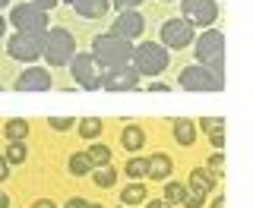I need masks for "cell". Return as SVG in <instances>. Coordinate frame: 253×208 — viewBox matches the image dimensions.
<instances>
[{
  "label": "cell",
  "instance_id": "obj_23",
  "mask_svg": "<svg viewBox=\"0 0 253 208\" xmlns=\"http://www.w3.org/2000/svg\"><path fill=\"white\" fill-rule=\"evenodd\" d=\"M76 133L83 136V139H98L101 136V120L98 117H83L76 123Z\"/></svg>",
  "mask_w": 253,
  "mask_h": 208
},
{
  "label": "cell",
  "instance_id": "obj_21",
  "mask_svg": "<svg viewBox=\"0 0 253 208\" xmlns=\"http://www.w3.org/2000/svg\"><path fill=\"white\" fill-rule=\"evenodd\" d=\"M89 177H92V183H95L98 189H111V186H114V177H117V173H114V167H111V164H101V167H92Z\"/></svg>",
  "mask_w": 253,
  "mask_h": 208
},
{
  "label": "cell",
  "instance_id": "obj_17",
  "mask_svg": "<svg viewBox=\"0 0 253 208\" xmlns=\"http://www.w3.org/2000/svg\"><path fill=\"white\" fill-rule=\"evenodd\" d=\"M171 136H174L177 145H193V142H196V123L187 120V117H177L171 123Z\"/></svg>",
  "mask_w": 253,
  "mask_h": 208
},
{
  "label": "cell",
  "instance_id": "obj_26",
  "mask_svg": "<svg viewBox=\"0 0 253 208\" xmlns=\"http://www.w3.org/2000/svg\"><path fill=\"white\" fill-rule=\"evenodd\" d=\"M146 164H149V158H130V161H126V167H124V171H126V177H130V180H142V177H146Z\"/></svg>",
  "mask_w": 253,
  "mask_h": 208
},
{
  "label": "cell",
  "instance_id": "obj_34",
  "mask_svg": "<svg viewBox=\"0 0 253 208\" xmlns=\"http://www.w3.org/2000/svg\"><path fill=\"white\" fill-rule=\"evenodd\" d=\"M29 3H35L38 10H44V13H47V10H54V6H57L60 0H29Z\"/></svg>",
  "mask_w": 253,
  "mask_h": 208
},
{
  "label": "cell",
  "instance_id": "obj_44",
  "mask_svg": "<svg viewBox=\"0 0 253 208\" xmlns=\"http://www.w3.org/2000/svg\"><path fill=\"white\" fill-rule=\"evenodd\" d=\"M89 208H101V205H98V202H89Z\"/></svg>",
  "mask_w": 253,
  "mask_h": 208
},
{
  "label": "cell",
  "instance_id": "obj_38",
  "mask_svg": "<svg viewBox=\"0 0 253 208\" xmlns=\"http://www.w3.org/2000/svg\"><path fill=\"white\" fill-rule=\"evenodd\" d=\"M146 208H168V202H165V199H152Z\"/></svg>",
  "mask_w": 253,
  "mask_h": 208
},
{
  "label": "cell",
  "instance_id": "obj_5",
  "mask_svg": "<svg viewBox=\"0 0 253 208\" xmlns=\"http://www.w3.org/2000/svg\"><path fill=\"white\" fill-rule=\"evenodd\" d=\"M177 85L184 92H221L225 89V76H215L209 67H203V63H190V67L180 69Z\"/></svg>",
  "mask_w": 253,
  "mask_h": 208
},
{
  "label": "cell",
  "instance_id": "obj_1",
  "mask_svg": "<svg viewBox=\"0 0 253 208\" xmlns=\"http://www.w3.org/2000/svg\"><path fill=\"white\" fill-rule=\"evenodd\" d=\"M92 57L101 69H117V67H126L133 57V41L114 35V32H105V35H95L92 41Z\"/></svg>",
  "mask_w": 253,
  "mask_h": 208
},
{
  "label": "cell",
  "instance_id": "obj_14",
  "mask_svg": "<svg viewBox=\"0 0 253 208\" xmlns=\"http://www.w3.org/2000/svg\"><path fill=\"white\" fill-rule=\"evenodd\" d=\"M171 171H174V164H171V158L165 155V151H155V155L149 158V164H146V177L149 180H158V183L168 180Z\"/></svg>",
  "mask_w": 253,
  "mask_h": 208
},
{
  "label": "cell",
  "instance_id": "obj_36",
  "mask_svg": "<svg viewBox=\"0 0 253 208\" xmlns=\"http://www.w3.org/2000/svg\"><path fill=\"white\" fill-rule=\"evenodd\" d=\"M6 177H10V164H6V158L0 155V183H3Z\"/></svg>",
  "mask_w": 253,
  "mask_h": 208
},
{
  "label": "cell",
  "instance_id": "obj_37",
  "mask_svg": "<svg viewBox=\"0 0 253 208\" xmlns=\"http://www.w3.org/2000/svg\"><path fill=\"white\" fill-rule=\"evenodd\" d=\"M32 208H57V205H54V202H51V199H38V202H35V205H32Z\"/></svg>",
  "mask_w": 253,
  "mask_h": 208
},
{
  "label": "cell",
  "instance_id": "obj_24",
  "mask_svg": "<svg viewBox=\"0 0 253 208\" xmlns=\"http://www.w3.org/2000/svg\"><path fill=\"white\" fill-rule=\"evenodd\" d=\"M184 196H187V186H184V183L165 180V202H168V205H184Z\"/></svg>",
  "mask_w": 253,
  "mask_h": 208
},
{
  "label": "cell",
  "instance_id": "obj_40",
  "mask_svg": "<svg viewBox=\"0 0 253 208\" xmlns=\"http://www.w3.org/2000/svg\"><path fill=\"white\" fill-rule=\"evenodd\" d=\"M6 29H10V22H6V19H3V13H0V38L6 35Z\"/></svg>",
  "mask_w": 253,
  "mask_h": 208
},
{
  "label": "cell",
  "instance_id": "obj_45",
  "mask_svg": "<svg viewBox=\"0 0 253 208\" xmlns=\"http://www.w3.org/2000/svg\"><path fill=\"white\" fill-rule=\"evenodd\" d=\"M117 208H126V205H117Z\"/></svg>",
  "mask_w": 253,
  "mask_h": 208
},
{
  "label": "cell",
  "instance_id": "obj_30",
  "mask_svg": "<svg viewBox=\"0 0 253 208\" xmlns=\"http://www.w3.org/2000/svg\"><path fill=\"white\" fill-rule=\"evenodd\" d=\"M209 171L215 173V177L221 180V171H225V155H221V148L212 151V158H209Z\"/></svg>",
  "mask_w": 253,
  "mask_h": 208
},
{
  "label": "cell",
  "instance_id": "obj_4",
  "mask_svg": "<svg viewBox=\"0 0 253 208\" xmlns=\"http://www.w3.org/2000/svg\"><path fill=\"white\" fill-rule=\"evenodd\" d=\"M171 63V54L168 47H162L158 41H142L133 47V57H130V67L136 69L139 76H158L165 73Z\"/></svg>",
  "mask_w": 253,
  "mask_h": 208
},
{
  "label": "cell",
  "instance_id": "obj_12",
  "mask_svg": "<svg viewBox=\"0 0 253 208\" xmlns=\"http://www.w3.org/2000/svg\"><path fill=\"white\" fill-rule=\"evenodd\" d=\"M54 89V79L51 69L44 67H26L16 79V92H51Z\"/></svg>",
  "mask_w": 253,
  "mask_h": 208
},
{
  "label": "cell",
  "instance_id": "obj_6",
  "mask_svg": "<svg viewBox=\"0 0 253 208\" xmlns=\"http://www.w3.org/2000/svg\"><path fill=\"white\" fill-rule=\"evenodd\" d=\"M42 47H44V32H13L6 38V54L26 67L42 57Z\"/></svg>",
  "mask_w": 253,
  "mask_h": 208
},
{
  "label": "cell",
  "instance_id": "obj_20",
  "mask_svg": "<svg viewBox=\"0 0 253 208\" xmlns=\"http://www.w3.org/2000/svg\"><path fill=\"white\" fill-rule=\"evenodd\" d=\"M3 136L10 142H26L29 139V123L22 117H13V120H6V126H3Z\"/></svg>",
  "mask_w": 253,
  "mask_h": 208
},
{
  "label": "cell",
  "instance_id": "obj_41",
  "mask_svg": "<svg viewBox=\"0 0 253 208\" xmlns=\"http://www.w3.org/2000/svg\"><path fill=\"white\" fill-rule=\"evenodd\" d=\"M0 208H10V196H6L3 189H0Z\"/></svg>",
  "mask_w": 253,
  "mask_h": 208
},
{
  "label": "cell",
  "instance_id": "obj_7",
  "mask_svg": "<svg viewBox=\"0 0 253 208\" xmlns=\"http://www.w3.org/2000/svg\"><path fill=\"white\" fill-rule=\"evenodd\" d=\"M180 19L190 29H209L218 19V3L215 0H180Z\"/></svg>",
  "mask_w": 253,
  "mask_h": 208
},
{
  "label": "cell",
  "instance_id": "obj_18",
  "mask_svg": "<svg viewBox=\"0 0 253 208\" xmlns=\"http://www.w3.org/2000/svg\"><path fill=\"white\" fill-rule=\"evenodd\" d=\"M121 145L126 151H139L142 145H146V130H142V126H126V130L121 133Z\"/></svg>",
  "mask_w": 253,
  "mask_h": 208
},
{
  "label": "cell",
  "instance_id": "obj_2",
  "mask_svg": "<svg viewBox=\"0 0 253 208\" xmlns=\"http://www.w3.org/2000/svg\"><path fill=\"white\" fill-rule=\"evenodd\" d=\"M42 57L51 67H70V60L76 57V38L70 29H44V47Z\"/></svg>",
  "mask_w": 253,
  "mask_h": 208
},
{
  "label": "cell",
  "instance_id": "obj_35",
  "mask_svg": "<svg viewBox=\"0 0 253 208\" xmlns=\"http://www.w3.org/2000/svg\"><path fill=\"white\" fill-rule=\"evenodd\" d=\"M209 142H212V148H225V133H212Z\"/></svg>",
  "mask_w": 253,
  "mask_h": 208
},
{
  "label": "cell",
  "instance_id": "obj_33",
  "mask_svg": "<svg viewBox=\"0 0 253 208\" xmlns=\"http://www.w3.org/2000/svg\"><path fill=\"white\" fill-rule=\"evenodd\" d=\"M63 208H89V199L73 196V199H67V205H63Z\"/></svg>",
  "mask_w": 253,
  "mask_h": 208
},
{
  "label": "cell",
  "instance_id": "obj_25",
  "mask_svg": "<svg viewBox=\"0 0 253 208\" xmlns=\"http://www.w3.org/2000/svg\"><path fill=\"white\" fill-rule=\"evenodd\" d=\"M3 158H6V164H26V158H29L26 142H10L6 151H3Z\"/></svg>",
  "mask_w": 253,
  "mask_h": 208
},
{
  "label": "cell",
  "instance_id": "obj_27",
  "mask_svg": "<svg viewBox=\"0 0 253 208\" xmlns=\"http://www.w3.org/2000/svg\"><path fill=\"white\" fill-rule=\"evenodd\" d=\"M89 161H92V167H101V164H111V148L108 145H92L89 151Z\"/></svg>",
  "mask_w": 253,
  "mask_h": 208
},
{
  "label": "cell",
  "instance_id": "obj_48",
  "mask_svg": "<svg viewBox=\"0 0 253 208\" xmlns=\"http://www.w3.org/2000/svg\"><path fill=\"white\" fill-rule=\"evenodd\" d=\"M168 3H174V0H168Z\"/></svg>",
  "mask_w": 253,
  "mask_h": 208
},
{
  "label": "cell",
  "instance_id": "obj_16",
  "mask_svg": "<svg viewBox=\"0 0 253 208\" xmlns=\"http://www.w3.org/2000/svg\"><path fill=\"white\" fill-rule=\"evenodd\" d=\"M215 183H218V177L209 171V167H193V171H190V189H196V193L209 196L212 189H215Z\"/></svg>",
  "mask_w": 253,
  "mask_h": 208
},
{
  "label": "cell",
  "instance_id": "obj_9",
  "mask_svg": "<svg viewBox=\"0 0 253 208\" xmlns=\"http://www.w3.org/2000/svg\"><path fill=\"white\" fill-rule=\"evenodd\" d=\"M70 73H73L79 89H85V92L101 89V73H98V63H95L92 54H76L70 60Z\"/></svg>",
  "mask_w": 253,
  "mask_h": 208
},
{
  "label": "cell",
  "instance_id": "obj_13",
  "mask_svg": "<svg viewBox=\"0 0 253 208\" xmlns=\"http://www.w3.org/2000/svg\"><path fill=\"white\" fill-rule=\"evenodd\" d=\"M111 32H114V35H121V38H126V41H136L142 32H146V16H142L139 10H124L114 19Z\"/></svg>",
  "mask_w": 253,
  "mask_h": 208
},
{
  "label": "cell",
  "instance_id": "obj_28",
  "mask_svg": "<svg viewBox=\"0 0 253 208\" xmlns=\"http://www.w3.org/2000/svg\"><path fill=\"white\" fill-rule=\"evenodd\" d=\"M200 130L203 133H225V120H221V117H203L200 120Z\"/></svg>",
  "mask_w": 253,
  "mask_h": 208
},
{
  "label": "cell",
  "instance_id": "obj_29",
  "mask_svg": "<svg viewBox=\"0 0 253 208\" xmlns=\"http://www.w3.org/2000/svg\"><path fill=\"white\" fill-rule=\"evenodd\" d=\"M47 126L57 130V133H67V130H73V126H76V120L73 117H51V120H47Z\"/></svg>",
  "mask_w": 253,
  "mask_h": 208
},
{
  "label": "cell",
  "instance_id": "obj_46",
  "mask_svg": "<svg viewBox=\"0 0 253 208\" xmlns=\"http://www.w3.org/2000/svg\"><path fill=\"white\" fill-rule=\"evenodd\" d=\"M0 92H3V85H0Z\"/></svg>",
  "mask_w": 253,
  "mask_h": 208
},
{
  "label": "cell",
  "instance_id": "obj_31",
  "mask_svg": "<svg viewBox=\"0 0 253 208\" xmlns=\"http://www.w3.org/2000/svg\"><path fill=\"white\" fill-rule=\"evenodd\" d=\"M203 205H206V193L187 189V196H184V208H203Z\"/></svg>",
  "mask_w": 253,
  "mask_h": 208
},
{
  "label": "cell",
  "instance_id": "obj_10",
  "mask_svg": "<svg viewBox=\"0 0 253 208\" xmlns=\"http://www.w3.org/2000/svg\"><path fill=\"white\" fill-rule=\"evenodd\" d=\"M187 44H193V29L184 19H168L162 26V47L168 51H184Z\"/></svg>",
  "mask_w": 253,
  "mask_h": 208
},
{
  "label": "cell",
  "instance_id": "obj_22",
  "mask_svg": "<svg viewBox=\"0 0 253 208\" xmlns=\"http://www.w3.org/2000/svg\"><path fill=\"white\" fill-rule=\"evenodd\" d=\"M67 167H70V173H73V177H85V173H92V161H89V155H85V151H73V155H70V161H67Z\"/></svg>",
  "mask_w": 253,
  "mask_h": 208
},
{
  "label": "cell",
  "instance_id": "obj_47",
  "mask_svg": "<svg viewBox=\"0 0 253 208\" xmlns=\"http://www.w3.org/2000/svg\"><path fill=\"white\" fill-rule=\"evenodd\" d=\"M67 3H73V0H67Z\"/></svg>",
  "mask_w": 253,
  "mask_h": 208
},
{
  "label": "cell",
  "instance_id": "obj_15",
  "mask_svg": "<svg viewBox=\"0 0 253 208\" xmlns=\"http://www.w3.org/2000/svg\"><path fill=\"white\" fill-rule=\"evenodd\" d=\"M73 10L83 16V19H101L111 10V0H73Z\"/></svg>",
  "mask_w": 253,
  "mask_h": 208
},
{
  "label": "cell",
  "instance_id": "obj_11",
  "mask_svg": "<svg viewBox=\"0 0 253 208\" xmlns=\"http://www.w3.org/2000/svg\"><path fill=\"white\" fill-rule=\"evenodd\" d=\"M139 73L126 63V67H117V69H105L101 73V89L105 92H126V89H136L139 85Z\"/></svg>",
  "mask_w": 253,
  "mask_h": 208
},
{
  "label": "cell",
  "instance_id": "obj_19",
  "mask_svg": "<svg viewBox=\"0 0 253 208\" xmlns=\"http://www.w3.org/2000/svg\"><path fill=\"white\" fill-rule=\"evenodd\" d=\"M146 202V186H142L139 180H133V183H126V186L121 189V205H142Z\"/></svg>",
  "mask_w": 253,
  "mask_h": 208
},
{
  "label": "cell",
  "instance_id": "obj_8",
  "mask_svg": "<svg viewBox=\"0 0 253 208\" xmlns=\"http://www.w3.org/2000/svg\"><path fill=\"white\" fill-rule=\"evenodd\" d=\"M10 26L16 32H44L47 29V13L38 10L35 3H16L10 10Z\"/></svg>",
  "mask_w": 253,
  "mask_h": 208
},
{
  "label": "cell",
  "instance_id": "obj_39",
  "mask_svg": "<svg viewBox=\"0 0 253 208\" xmlns=\"http://www.w3.org/2000/svg\"><path fill=\"white\" fill-rule=\"evenodd\" d=\"M149 92H168V85H165V82H152V85H149Z\"/></svg>",
  "mask_w": 253,
  "mask_h": 208
},
{
  "label": "cell",
  "instance_id": "obj_32",
  "mask_svg": "<svg viewBox=\"0 0 253 208\" xmlns=\"http://www.w3.org/2000/svg\"><path fill=\"white\" fill-rule=\"evenodd\" d=\"M139 3H146V0H111V6H117V10H136Z\"/></svg>",
  "mask_w": 253,
  "mask_h": 208
},
{
  "label": "cell",
  "instance_id": "obj_42",
  "mask_svg": "<svg viewBox=\"0 0 253 208\" xmlns=\"http://www.w3.org/2000/svg\"><path fill=\"white\" fill-rule=\"evenodd\" d=\"M212 208H225V199H221V196H218V199H215V202H212Z\"/></svg>",
  "mask_w": 253,
  "mask_h": 208
},
{
  "label": "cell",
  "instance_id": "obj_3",
  "mask_svg": "<svg viewBox=\"0 0 253 208\" xmlns=\"http://www.w3.org/2000/svg\"><path fill=\"white\" fill-rule=\"evenodd\" d=\"M196 63L209 67L215 76H225V35L218 29H203V35L196 38Z\"/></svg>",
  "mask_w": 253,
  "mask_h": 208
},
{
  "label": "cell",
  "instance_id": "obj_43",
  "mask_svg": "<svg viewBox=\"0 0 253 208\" xmlns=\"http://www.w3.org/2000/svg\"><path fill=\"white\" fill-rule=\"evenodd\" d=\"M10 3H13V0H0V13H3V10H6Z\"/></svg>",
  "mask_w": 253,
  "mask_h": 208
}]
</instances>
